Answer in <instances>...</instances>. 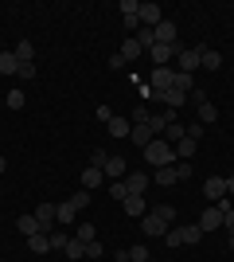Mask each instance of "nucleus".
Wrapping results in <instances>:
<instances>
[{"label": "nucleus", "mask_w": 234, "mask_h": 262, "mask_svg": "<svg viewBox=\"0 0 234 262\" xmlns=\"http://www.w3.org/2000/svg\"><path fill=\"white\" fill-rule=\"evenodd\" d=\"M28 251H32V254H47V251H51V235H47V231L32 235V239H28Z\"/></svg>", "instance_id": "obj_23"}, {"label": "nucleus", "mask_w": 234, "mask_h": 262, "mask_svg": "<svg viewBox=\"0 0 234 262\" xmlns=\"http://www.w3.org/2000/svg\"><path fill=\"white\" fill-rule=\"evenodd\" d=\"M113 55H117V59H121V63L129 67V63H133V59H141V55H145V47H141V43H137V39H133V35H129V39H125V43L117 47V51H113Z\"/></svg>", "instance_id": "obj_13"}, {"label": "nucleus", "mask_w": 234, "mask_h": 262, "mask_svg": "<svg viewBox=\"0 0 234 262\" xmlns=\"http://www.w3.org/2000/svg\"><path fill=\"white\" fill-rule=\"evenodd\" d=\"M145 153V164H152V168H164V164H176V149L164 141V137H152V141L141 149Z\"/></svg>", "instance_id": "obj_1"}, {"label": "nucleus", "mask_w": 234, "mask_h": 262, "mask_svg": "<svg viewBox=\"0 0 234 262\" xmlns=\"http://www.w3.org/2000/svg\"><path fill=\"white\" fill-rule=\"evenodd\" d=\"M176 90L191 94V90H195V75H184V71H176Z\"/></svg>", "instance_id": "obj_32"}, {"label": "nucleus", "mask_w": 234, "mask_h": 262, "mask_svg": "<svg viewBox=\"0 0 234 262\" xmlns=\"http://www.w3.org/2000/svg\"><path fill=\"white\" fill-rule=\"evenodd\" d=\"M164 243H168V247H195V243H203V231H199V223H188V227H168Z\"/></svg>", "instance_id": "obj_2"}, {"label": "nucleus", "mask_w": 234, "mask_h": 262, "mask_svg": "<svg viewBox=\"0 0 234 262\" xmlns=\"http://www.w3.org/2000/svg\"><path fill=\"white\" fill-rule=\"evenodd\" d=\"M8 110H23V90H8Z\"/></svg>", "instance_id": "obj_42"}, {"label": "nucleus", "mask_w": 234, "mask_h": 262, "mask_svg": "<svg viewBox=\"0 0 234 262\" xmlns=\"http://www.w3.org/2000/svg\"><path fill=\"white\" fill-rule=\"evenodd\" d=\"M110 196H113V200H121V204L129 200V188H125V180H113V184H110Z\"/></svg>", "instance_id": "obj_37"}, {"label": "nucleus", "mask_w": 234, "mask_h": 262, "mask_svg": "<svg viewBox=\"0 0 234 262\" xmlns=\"http://www.w3.org/2000/svg\"><path fill=\"white\" fill-rule=\"evenodd\" d=\"M0 75H20V59L12 51H0Z\"/></svg>", "instance_id": "obj_27"}, {"label": "nucleus", "mask_w": 234, "mask_h": 262, "mask_svg": "<svg viewBox=\"0 0 234 262\" xmlns=\"http://www.w3.org/2000/svg\"><path fill=\"white\" fill-rule=\"evenodd\" d=\"M223 227H226V231H234V208H230V211H223Z\"/></svg>", "instance_id": "obj_48"}, {"label": "nucleus", "mask_w": 234, "mask_h": 262, "mask_svg": "<svg viewBox=\"0 0 234 262\" xmlns=\"http://www.w3.org/2000/svg\"><path fill=\"white\" fill-rule=\"evenodd\" d=\"M172 55H176V47H168V43H152V47H148V59H152L156 67H168V63H172Z\"/></svg>", "instance_id": "obj_16"}, {"label": "nucleus", "mask_w": 234, "mask_h": 262, "mask_svg": "<svg viewBox=\"0 0 234 262\" xmlns=\"http://www.w3.org/2000/svg\"><path fill=\"white\" fill-rule=\"evenodd\" d=\"M195 149H199V141H195V137H179V141H176V161H191V157H195Z\"/></svg>", "instance_id": "obj_21"}, {"label": "nucleus", "mask_w": 234, "mask_h": 262, "mask_svg": "<svg viewBox=\"0 0 234 262\" xmlns=\"http://www.w3.org/2000/svg\"><path fill=\"white\" fill-rule=\"evenodd\" d=\"M188 137H195V141L203 137V125H199V121H191V125H188Z\"/></svg>", "instance_id": "obj_46"}, {"label": "nucleus", "mask_w": 234, "mask_h": 262, "mask_svg": "<svg viewBox=\"0 0 234 262\" xmlns=\"http://www.w3.org/2000/svg\"><path fill=\"white\" fill-rule=\"evenodd\" d=\"M16 231H23V239H32V235H39V219H35V211H28V215H20L16 219Z\"/></svg>", "instance_id": "obj_18"}, {"label": "nucleus", "mask_w": 234, "mask_h": 262, "mask_svg": "<svg viewBox=\"0 0 234 262\" xmlns=\"http://www.w3.org/2000/svg\"><path fill=\"white\" fill-rule=\"evenodd\" d=\"M74 215H78V208L70 204V200H63V204H59V211H55L59 223H74Z\"/></svg>", "instance_id": "obj_30"}, {"label": "nucleus", "mask_w": 234, "mask_h": 262, "mask_svg": "<svg viewBox=\"0 0 234 262\" xmlns=\"http://www.w3.org/2000/svg\"><path fill=\"white\" fill-rule=\"evenodd\" d=\"M55 211H59V204H51V200H43V204H39V208H35V219H39V227L47 231V235H51V231H55Z\"/></svg>", "instance_id": "obj_6"}, {"label": "nucleus", "mask_w": 234, "mask_h": 262, "mask_svg": "<svg viewBox=\"0 0 234 262\" xmlns=\"http://www.w3.org/2000/svg\"><path fill=\"white\" fill-rule=\"evenodd\" d=\"M125 188H129V196H145L148 172H125Z\"/></svg>", "instance_id": "obj_15"}, {"label": "nucleus", "mask_w": 234, "mask_h": 262, "mask_svg": "<svg viewBox=\"0 0 234 262\" xmlns=\"http://www.w3.org/2000/svg\"><path fill=\"white\" fill-rule=\"evenodd\" d=\"M98 262H106V258H98Z\"/></svg>", "instance_id": "obj_52"}, {"label": "nucleus", "mask_w": 234, "mask_h": 262, "mask_svg": "<svg viewBox=\"0 0 234 262\" xmlns=\"http://www.w3.org/2000/svg\"><path fill=\"white\" fill-rule=\"evenodd\" d=\"M129 262H152V258H148V247H145V243L129 247Z\"/></svg>", "instance_id": "obj_35"}, {"label": "nucleus", "mask_w": 234, "mask_h": 262, "mask_svg": "<svg viewBox=\"0 0 234 262\" xmlns=\"http://www.w3.org/2000/svg\"><path fill=\"white\" fill-rule=\"evenodd\" d=\"M199 67L203 71H219V67H223V55L215 51V47H203L199 51Z\"/></svg>", "instance_id": "obj_20"}, {"label": "nucleus", "mask_w": 234, "mask_h": 262, "mask_svg": "<svg viewBox=\"0 0 234 262\" xmlns=\"http://www.w3.org/2000/svg\"><path fill=\"white\" fill-rule=\"evenodd\" d=\"M230 251H234V231H230Z\"/></svg>", "instance_id": "obj_51"}, {"label": "nucleus", "mask_w": 234, "mask_h": 262, "mask_svg": "<svg viewBox=\"0 0 234 262\" xmlns=\"http://www.w3.org/2000/svg\"><path fill=\"white\" fill-rule=\"evenodd\" d=\"M70 239H74V235H67V231H51V251H67Z\"/></svg>", "instance_id": "obj_33"}, {"label": "nucleus", "mask_w": 234, "mask_h": 262, "mask_svg": "<svg viewBox=\"0 0 234 262\" xmlns=\"http://www.w3.org/2000/svg\"><path fill=\"white\" fill-rule=\"evenodd\" d=\"M219 227H223V211H219V208L211 204V208H207V211L199 215V231L207 235V231H219Z\"/></svg>", "instance_id": "obj_14"}, {"label": "nucleus", "mask_w": 234, "mask_h": 262, "mask_svg": "<svg viewBox=\"0 0 234 262\" xmlns=\"http://www.w3.org/2000/svg\"><path fill=\"white\" fill-rule=\"evenodd\" d=\"M168 227H172V223H168V219H160L152 208H148L145 215H141V231H145V239H164V235H168Z\"/></svg>", "instance_id": "obj_3"}, {"label": "nucleus", "mask_w": 234, "mask_h": 262, "mask_svg": "<svg viewBox=\"0 0 234 262\" xmlns=\"http://www.w3.org/2000/svg\"><path fill=\"white\" fill-rule=\"evenodd\" d=\"M199 51L203 47H179V71H184V75H195V71H199Z\"/></svg>", "instance_id": "obj_7"}, {"label": "nucleus", "mask_w": 234, "mask_h": 262, "mask_svg": "<svg viewBox=\"0 0 234 262\" xmlns=\"http://www.w3.org/2000/svg\"><path fill=\"white\" fill-rule=\"evenodd\" d=\"M152 211H156L160 219H168V223L176 219V208H172V204H152Z\"/></svg>", "instance_id": "obj_41"}, {"label": "nucleus", "mask_w": 234, "mask_h": 262, "mask_svg": "<svg viewBox=\"0 0 234 262\" xmlns=\"http://www.w3.org/2000/svg\"><path fill=\"white\" fill-rule=\"evenodd\" d=\"M226 196L234 200V176H226Z\"/></svg>", "instance_id": "obj_49"}, {"label": "nucleus", "mask_w": 234, "mask_h": 262, "mask_svg": "<svg viewBox=\"0 0 234 262\" xmlns=\"http://www.w3.org/2000/svg\"><path fill=\"white\" fill-rule=\"evenodd\" d=\"M129 121H133V125H148V106H133Z\"/></svg>", "instance_id": "obj_39"}, {"label": "nucleus", "mask_w": 234, "mask_h": 262, "mask_svg": "<svg viewBox=\"0 0 234 262\" xmlns=\"http://www.w3.org/2000/svg\"><path fill=\"white\" fill-rule=\"evenodd\" d=\"M176 86V71L172 67H156L152 75H148V90L152 94H164V90H172Z\"/></svg>", "instance_id": "obj_4"}, {"label": "nucleus", "mask_w": 234, "mask_h": 262, "mask_svg": "<svg viewBox=\"0 0 234 262\" xmlns=\"http://www.w3.org/2000/svg\"><path fill=\"white\" fill-rule=\"evenodd\" d=\"M145 211H148V200H145V196H129V200H125V215L141 219Z\"/></svg>", "instance_id": "obj_22"}, {"label": "nucleus", "mask_w": 234, "mask_h": 262, "mask_svg": "<svg viewBox=\"0 0 234 262\" xmlns=\"http://www.w3.org/2000/svg\"><path fill=\"white\" fill-rule=\"evenodd\" d=\"M101 180H106V172H101V168H90V164L82 168V188H86V192H94Z\"/></svg>", "instance_id": "obj_24"}, {"label": "nucleus", "mask_w": 234, "mask_h": 262, "mask_svg": "<svg viewBox=\"0 0 234 262\" xmlns=\"http://www.w3.org/2000/svg\"><path fill=\"white\" fill-rule=\"evenodd\" d=\"M35 75H39V67H35V63H20V78H23V82L35 78Z\"/></svg>", "instance_id": "obj_44"}, {"label": "nucleus", "mask_w": 234, "mask_h": 262, "mask_svg": "<svg viewBox=\"0 0 234 262\" xmlns=\"http://www.w3.org/2000/svg\"><path fill=\"white\" fill-rule=\"evenodd\" d=\"M133 39H137V43H141V47H145V51H148V47L156 43V35H152V28H141V32H137Z\"/></svg>", "instance_id": "obj_36"}, {"label": "nucleus", "mask_w": 234, "mask_h": 262, "mask_svg": "<svg viewBox=\"0 0 234 262\" xmlns=\"http://www.w3.org/2000/svg\"><path fill=\"white\" fill-rule=\"evenodd\" d=\"M176 121V110H160V114H148V133L152 137H164V129Z\"/></svg>", "instance_id": "obj_5"}, {"label": "nucleus", "mask_w": 234, "mask_h": 262, "mask_svg": "<svg viewBox=\"0 0 234 262\" xmlns=\"http://www.w3.org/2000/svg\"><path fill=\"white\" fill-rule=\"evenodd\" d=\"M129 141H133L137 149H145V145L152 141V133H148V125H133V133H129Z\"/></svg>", "instance_id": "obj_28"}, {"label": "nucleus", "mask_w": 234, "mask_h": 262, "mask_svg": "<svg viewBox=\"0 0 234 262\" xmlns=\"http://www.w3.org/2000/svg\"><path fill=\"white\" fill-rule=\"evenodd\" d=\"M12 55H16L20 63H35V43H28V39H20V43L12 47Z\"/></svg>", "instance_id": "obj_26"}, {"label": "nucleus", "mask_w": 234, "mask_h": 262, "mask_svg": "<svg viewBox=\"0 0 234 262\" xmlns=\"http://www.w3.org/2000/svg\"><path fill=\"white\" fill-rule=\"evenodd\" d=\"M152 102H164V110H176L179 114V106H188V94H184V90H164V94H152Z\"/></svg>", "instance_id": "obj_9"}, {"label": "nucleus", "mask_w": 234, "mask_h": 262, "mask_svg": "<svg viewBox=\"0 0 234 262\" xmlns=\"http://www.w3.org/2000/svg\"><path fill=\"white\" fill-rule=\"evenodd\" d=\"M106 129H110V137H129V133H133V121H129V118H117V114H113V118L106 121Z\"/></svg>", "instance_id": "obj_17"}, {"label": "nucleus", "mask_w": 234, "mask_h": 262, "mask_svg": "<svg viewBox=\"0 0 234 262\" xmlns=\"http://www.w3.org/2000/svg\"><path fill=\"white\" fill-rule=\"evenodd\" d=\"M137 16H141V24H145V28H156V24H164V8H160V4H152V0H145Z\"/></svg>", "instance_id": "obj_8"}, {"label": "nucleus", "mask_w": 234, "mask_h": 262, "mask_svg": "<svg viewBox=\"0 0 234 262\" xmlns=\"http://www.w3.org/2000/svg\"><path fill=\"white\" fill-rule=\"evenodd\" d=\"M203 196L207 200H226V176H207V184H203Z\"/></svg>", "instance_id": "obj_12"}, {"label": "nucleus", "mask_w": 234, "mask_h": 262, "mask_svg": "<svg viewBox=\"0 0 234 262\" xmlns=\"http://www.w3.org/2000/svg\"><path fill=\"white\" fill-rule=\"evenodd\" d=\"M176 172H179V180H188V176H191V164L188 161H176Z\"/></svg>", "instance_id": "obj_45"}, {"label": "nucleus", "mask_w": 234, "mask_h": 262, "mask_svg": "<svg viewBox=\"0 0 234 262\" xmlns=\"http://www.w3.org/2000/svg\"><path fill=\"white\" fill-rule=\"evenodd\" d=\"M4 168H8V161H4V157H0V172H4Z\"/></svg>", "instance_id": "obj_50"}, {"label": "nucleus", "mask_w": 234, "mask_h": 262, "mask_svg": "<svg viewBox=\"0 0 234 262\" xmlns=\"http://www.w3.org/2000/svg\"><path fill=\"white\" fill-rule=\"evenodd\" d=\"M179 137H188V125H184V121H172V125H168V129H164V141L168 145H172V149H176V141H179Z\"/></svg>", "instance_id": "obj_25"}, {"label": "nucleus", "mask_w": 234, "mask_h": 262, "mask_svg": "<svg viewBox=\"0 0 234 262\" xmlns=\"http://www.w3.org/2000/svg\"><path fill=\"white\" fill-rule=\"evenodd\" d=\"M101 172L110 176V180H125V172H129V161H125L121 153H110V161H106V168Z\"/></svg>", "instance_id": "obj_10"}, {"label": "nucleus", "mask_w": 234, "mask_h": 262, "mask_svg": "<svg viewBox=\"0 0 234 262\" xmlns=\"http://www.w3.org/2000/svg\"><path fill=\"white\" fill-rule=\"evenodd\" d=\"M86 258H106V247H101V239H94V243H86Z\"/></svg>", "instance_id": "obj_38"}, {"label": "nucleus", "mask_w": 234, "mask_h": 262, "mask_svg": "<svg viewBox=\"0 0 234 262\" xmlns=\"http://www.w3.org/2000/svg\"><path fill=\"white\" fill-rule=\"evenodd\" d=\"M152 35H156V43H168V47H176V51H179V43H176V24H172V20H164V24H156V28H152Z\"/></svg>", "instance_id": "obj_11"}, {"label": "nucleus", "mask_w": 234, "mask_h": 262, "mask_svg": "<svg viewBox=\"0 0 234 262\" xmlns=\"http://www.w3.org/2000/svg\"><path fill=\"white\" fill-rule=\"evenodd\" d=\"M67 258H74V262H78V258H86V243L70 239V243H67Z\"/></svg>", "instance_id": "obj_34"}, {"label": "nucleus", "mask_w": 234, "mask_h": 262, "mask_svg": "<svg viewBox=\"0 0 234 262\" xmlns=\"http://www.w3.org/2000/svg\"><path fill=\"white\" fill-rule=\"evenodd\" d=\"M94 114H98V121H110V118H113V110H110V106H98Z\"/></svg>", "instance_id": "obj_47"}, {"label": "nucleus", "mask_w": 234, "mask_h": 262, "mask_svg": "<svg viewBox=\"0 0 234 262\" xmlns=\"http://www.w3.org/2000/svg\"><path fill=\"white\" fill-rule=\"evenodd\" d=\"M152 262H156V258H152Z\"/></svg>", "instance_id": "obj_53"}, {"label": "nucleus", "mask_w": 234, "mask_h": 262, "mask_svg": "<svg viewBox=\"0 0 234 262\" xmlns=\"http://www.w3.org/2000/svg\"><path fill=\"white\" fill-rule=\"evenodd\" d=\"M74 239L78 243H94V239H98V227H94V223H78V227H74Z\"/></svg>", "instance_id": "obj_29"}, {"label": "nucleus", "mask_w": 234, "mask_h": 262, "mask_svg": "<svg viewBox=\"0 0 234 262\" xmlns=\"http://www.w3.org/2000/svg\"><path fill=\"white\" fill-rule=\"evenodd\" d=\"M152 180H156V184H160V188H172V184H176V180H179L176 164H164V168H156V172H152Z\"/></svg>", "instance_id": "obj_19"}, {"label": "nucleus", "mask_w": 234, "mask_h": 262, "mask_svg": "<svg viewBox=\"0 0 234 262\" xmlns=\"http://www.w3.org/2000/svg\"><path fill=\"white\" fill-rule=\"evenodd\" d=\"M211 121H219V110H215L211 102H203L199 106V125H211Z\"/></svg>", "instance_id": "obj_31"}, {"label": "nucleus", "mask_w": 234, "mask_h": 262, "mask_svg": "<svg viewBox=\"0 0 234 262\" xmlns=\"http://www.w3.org/2000/svg\"><path fill=\"white\" fill-rule=\"evenodd\" d=\"M106 161H110L106 149H94V153H90V168H106Z\"/></svg>", "instance_id": "obj_40"}, {"label": "nucleus", "mask_w": 234, "mask_h": 262, "mask_svg": "<svg viewBox=\"0 0 234 262\" xmlns=\"http://www.w3.org/2000/svg\"><path fill=\"white\" fill-rule=\"evenodd\" d=\"M70 204H74V208L82 211V208L90 204V192H86V188H82V192H74V196H70Z\"/></svg>", "instance_id": "obj_43"}]
</instances>
